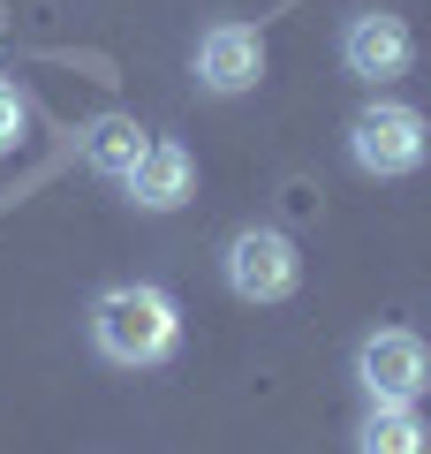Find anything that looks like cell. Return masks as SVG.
I'll use <instances>...</instances> for the list:
<instances>
[{
    "mask_svg": "<svg viewBox=\"0 0 431 454\" xmlns=\"http://www.w3.org/2000/svg\"><path fill=\"white\" fill-rule=\"evenodd\" d=\"M91 348L121 372H160L182 348V303L160 280H121L91 295Z\"/></svg>",
    "mask_w": 431,
    "mask_h": 454,
    "instance_id": "cell-1",
    "label": "cell"
},
{
    "mask_svg": "<svg viewBox=\"0 0 431 454\" xmlns=\"http://www.w3.org/2000/svg\"><path fill=\"white\" fill-rule=\"evenodd\" d=\"M349 160H356V175H371V182L416 175V167L431 160L424 106H409V98H371V106H356L349 114Z\"/></svg>",
    "mask_w": 431,
    "mask_h": 454,
    "instance_id": "cell-2",
    "label": "cell"
},
{
    "mask_svg": "<svg viewBox=\"0 0 431 454\" xmlns=\"http://www.w3.org/2000/svg\"><path fill=\"white\" fill-rule=\"evenodd\" d=\"M220 280L235 303H287V295L303 288V250H295V235H280V227H235L220 250Z\"/></svg>",
    "mask_w": 431,
    "mask_h": 454,
    "instance_id": "cell-3",
    "label": "cell"
},
{
    "mask_svg": "<svg viewBox=\"0 0 431 454\" xmlns=\"http://www.w3.org/2000/svg\"><path fill=\"white\" fill-rule=\"evenodd\" d=\"M356 387L364 402H424L431 394V348L409 325H379L356 340Z\"/></svg>",
    "mask_w": 431,
    "mask_h": 454,
    "instance_id": "cell-4",
    "label": "cell"
},
{
    "mask_svg": "<svg viewBox=\"0 0 431 454\" xmlns=\"http://www.w3.org/2000/svg\"><path fill=\"white\" fill-rule=\"evenodd\" d=\"M341 68H349L356 83H371V91L401 83V76L416 68V31H409V16H394V8H356V16L341 23Z\"/></svg>",
    "mask_w": 431,
    "mask_h": 454,
    "instance_id": "cell-5",
    "label": "cell"
},
{
    "mask_svg": "<svg viewBox=\"0 0 431 454\" xmlns=\"http://www.w3.org/2000/svg\"><path fill=\"white\" fill-rule=\"evenodd\" d=\"M190 76L205 83L212 98H242L265 83V31L257 23H212L190 53Z\"/></svg>",
    "mask_w": 431,
    "mask_h": 454,
    "instance_id": "cell-6",
    "label": "cell"
},
{
    "mask_svg": "<svg viewBox=\"0 0 431 454\" xmlns=\"http://www.w3.org/2000/svg\"><path fill=\"white\" fill-rule=\"evenodd\" d=\"M121 190H129V205H137V212H182V205L197 197V160H190V145L152 137L144 160L121 175Z\"/></svg>",
    "mask_w": 431,
    "mask_h": 454,
    "instance_id": "cell-7",
    "label": "cell"
},
{
    "mask_svg": "<svg viewBox=\"0 0 431 454\" xmlns=\"http://www.w3.org/2000/svg\"><path fill=\"white\" fill-rule=\"evenodd\" d=\"M144 145H152V129H144L137 114H91V121L76 129L83 167H91V175H106V182H121L129 167L144 160Z\"/></svg>",
    "mask_w": 431,
    "mask_h": 454,
    "instance_id": "cell-8",
    "label": "cell"
},
{
    "mask_svg": "<svg viewBox=\"0 0 431 454\" xmlns=\"http://www.w3.org/2000/svg\"><path fill=\"white\" fill-rule=\"evenodd\" d=\"M356 454H431V424L416 402H371L356 417Z\"/></svg>",
    "mask_w": 431,
    "mask_h": 454,
    "instance_id": "cell-9",
    "label": "cell"
},
{
    "mask_svg": "<svg viewBox=\"0 0 431 454\" xmlns=\"http://www.w3.org/2000/svg\"><path fill=\"white\" fill-rule=\"evenodd\" d=\"M23 121H31V106H23V91H16V83L0 76V160H8V152H16Z\"/></svg>",
    "mask_w": 431,
    "mask_h": 454,
    "instance_id": "cell-10",
    "label": "cell"
}]
</instances>
